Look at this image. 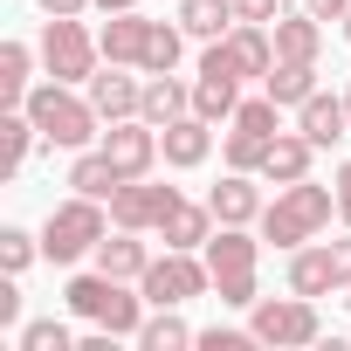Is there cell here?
Wrapping results in <instances>:
<instances>
[{
	"mask_svg": "<svg viewBox=\"0 0 351 351\" xmlns=\"http://www.w3.org/2000/svg\"><path fill=\"white\" fill-rule=\"evenodd\" d=\"M21 110L35 117V131H42V145L49 152H83V145H97L104 131V117H97V104H90V90H76V83H35L28 97H21Z\"/></svg>",
	"mask_w": 351,
	"mask_h": 351,
	"instance_id": "1",
	"label": "cell"
},
{
	"mask_svg": "<svg viewBox=\"0 0 351 351\" xmlns=\"http://www.w3.org/2000/svg\"><path fill=\"white\" fill-rule=\"evenodd\" d=\"M330 214H337V186H317V180H296V186H276V200L262 207V241H276L282 255L289 248H303V241H317L324 228H330Z\"/></svg>",
	"mask_w": 351,
	"mask_h": 351,
	"instance_id": "2",
	"label": "cell"
},
{
	"mask_svg": "<svg viewBox=\"0 0 351 351\" xmlns=\"http://www.w3.org/2000/svg\"><path fill=\"white\" fill-rule=\"evenodd\" d=\"M110 200H90V193H69L62 207H49V221H42V255L49 262H83V255H97V241L110 234V214H104Z\"/></svg>",
	"mask_w": 351,
	"mask_h": 351,
	"instance_id": "3",
	"label": "cell"
},
{
	"mask_svg": "<svg viewBox=\"0 0 351 351\" xmlns=\"http://www.w3.org/2000/svg\"><path fill=\"white\" fill-rule=\"evenodd\" d=\"M200 255H207V276H214L221 310H248V303H255V262H262V241H255L248 228H214Z\"/></svg>",
	"mask_w": 351,
	"mask_h": 351,
	"instance_id": "4",
	"label": "cell"
},
{
	"mask_svg": "<svg viewBox=\"0 0 351 351\" xmlns=\"http://www.w3.org/2000/svg\"><path fill=\"white\" fill-rule=\"evenodd\" d=\"M248 330L276 351H296V344H317L324 337V317H317V296H255L248 303Z\"/></svg>",
	"mask_w": 351,
	"mask_h": 351,
	"instance_id": "5",
	"label": "cell"
},
{
	"mask_svg": "<svg viewBox=\"0 0 351 351\" xmlns=\"http://www.w3.org/2000/svg\"><path fill=\"white\" fill-rule=\"evenodd\" d=\"M97 62H104V42L76 21V14H49V28H42V69L56 76V83H90L97 76Z\"/></svg>",
	"mask_w": 351,
	"mask_h": 351,
	"instance_id": "6",
	"label": "cell"
},
{
	"mask_svg": "<svg viewBox=\"0 0 351 351\" xmlns=\"http://www.w3.org/2000/svg\"><path fill=\"white\" fill-rule=\"evenodd\" d=\"M276 131H282V104H276L269 90H262V97H248V104L228 117V172H262V158H269Z\"/></svg>",
	"mask_w": 351,
	"mask_h": 351,
	"instance_id": "7",
	"label": "cell"
},
{
	"mask_svg": "<svg viewBox=\"0 0 351 351\" xmlns=\"http://www.w3.org/2000/svg\"><path fill=\"white\" fill-rule=\"evenodd\" d=\"M138 289H145V303H193V296H207L214 289V276H207V255H193V248H165V255H152V269L138 276Z\"/></svg>",
	"mask_w": 351,
	"mask_h": 351,
	"instance_id": "8",
	"label": "cell"
},
{
	"mask_svg": "<svg viewBox=\"0 0 351 351\" xmlns=\"http://www.w3.org/2000/svg\"><path fill=\"white\" fill-rule=\"evenodd\" d=\"M172 207H180V186H152V172H145V180H124V186L110 193V228H138V234H158Z\"/></svg>",
	"mask_w": 351,
	"mask_h": 351,
	"instance_id": "9",
	"label": "cell"
},
{
	"mask_svg": "<svg viewBox=\"0 0 351 351\" xmlns=\"http://www.w3.org/2000/svg\"><path fill=\"white\" fill-rule=\"evenodd\" d=\"M97 145L110 152V165L124 172V180H145V172L165 158V152H158V124H145V117H117Z\"/></svg>",
	"mask_w": 351,
	"mask_h": 351,
	"instance_id": "10",
	"label": "cell"
},
{
	"mask_svg": "<svg viewBox=\"0 0 351 351\" xmlns=\"http://www.w3.org/2000/svg\"><path fill=\"white\" fill-rule=\"evenodd\" d=\"M83 90H90V104H97V117H104V124L138 117V104H145V83H138V76H124V62H104Z\"/></svg>",
	"mask_w": 351,
	"mask_h": 351,
	"instance_id": "11",
	"label": "cell"
},
{
	"mask_svg": "<svg viewBox=\"0 0 351 351\" xmlns=\"http://www.w3.org/2000/svg\"><path fill=\"white\" fill-rule=\"evenodd\" d=\"M158 152H165V165H180V172H193V165H207V152H214V124H207L200 110H186V117H172V124L158 131Z\"/></svg>",
	"mask_w": 351,
	"mask_h": 351,
	"instance_id": "12",
	"label": "cell"
},
{
	"mask_svg": "<svg viewBox=\"0 0 351 351\" xmlns=\"http://www.w3.org/2000/svg\"><path fill=\"white\" fill-rule=\"evenodd\" d=\"M207 207H214L221 228H255L269 200H262V186H255V172H228V180L207 193Z\"/></svg>",
	"mask_w": 351,
	"mask_h": 351,
	"instance_id": "13",
	"label": "cell"
},
{
	"mask_svg": "<svg viewBox=\"0 0 351 351\" xmlns=\"http://www.w3.org/2000/svg\"><path fill=\"white\" fill-rule=\"evenodd\" d=\"M221 49H228V62H234V76H241V83L276 69V35H269V21H241L234 35H221Z\"/></svg>",
	"mask_w": 351,
	"mask_h": 351,
	"instance_id": "14",
	"label": "cell"
},
{
	"mask_svg": "<svg viewBox=\"0 0 351 351\" xmlns=\"http://www.w3.org/2000/svg\"><path fill=\"white\" fill-rule=\"evenodd\" d=\"M145 35H152V21H145L138 8L110 14V21L97 28V42H104V62H124V69H138V62H145Z\"/></svg>",
	"mask_w": 351,
	"mask_h": 351,
	"instance_id": "15",
	"label": "cell"
},
{
	"mask_svg": "<svg viewBox=\"0 0 351 351\" xmlns=\"http://www.w3.org/2000/svg\"><path fill=\"white\" fill-rule=\"evenodd\" d=\"M269 35H276V56H282V62H317V56H324V21H317L310 8H303V14H276Z\"/></svg>",
	"mask_w": 351,
	"mask_h": 351,
	"instance_id": "16",
	"label": "cell"
},
{
	"mask_svg": "<svg viewBox=\"0 0 351 351\" xmlns=\"http://www.w3.org/2000/svg\"><path fill=\"white\" fill-rule=\"evenodd\" d=\"M296 131H303L317 152H324V145H344V138H351V110H344V97H324V90H317V97L296 110Z\"/></svg>",
	"mask_w": 351,
	"mask_h": 351,
	"instance_id": "17",
	"label": "cell"
},
{
	"mask_svg": "<svg viewBox=\"0 0 351 351\" xmlns=\"http://www.w3.org/2000/svg\"><path fill=\"white\" fill-rule=\"evenodd\" d=\"M289 289H296V296H330V289H337L330 241H303V248H289Z\"/></svg>",
	"mask_w": 351,
	"mask_h": 351,
	"instance_id": "18",
	"label": "cell"
},
{
	"mask_svg": "<svg viewBox=\"0 0 351 351\" xmlns=\"http://www.w3.org/2000/svg\"><path fill=\"white\" fill-rule=\"evenodd\" d=\"M310 158H317V145L303 131H276V145L262 158V180L269 186H296V180H310Z\"/></svg>",
	"mask_w": 351,
	"mask_h": 351,
	"instance_id": "19",
	"label": "cell"
},
{
	"mask_svg": "<svg viewBox=\"0 0 351 351\" xmlns=\"http://www.w3.org/2000/svg\"><path fill=\"white\" fill-rule=\"evenodd\" d=\"M97 269H104V276H117V282H138V276L152 269V248L138 241V228H117V234H104V241H97Z\"/></svg>",
	"mask_w": 351,
	"mask_h": 351,
	"instance_id": "20",
	"label": "cell"
},
{
	"mask_svg": "<svg viewBox=\"0 0 351 351\" xmlns=\"http://www.w3.org/2000/svg\"><path fill=\"white\" fill-rule=\"evenodd\" d=\"M186 110H193V83H180L172 69H165V76H145V104H138V117H145V124H158V131H165L172 117H186Z\"/></svg>",
	"mask_w": 351,
	"mask_h": 351,
	"instance_id": "21",
	"label": "cell"
},
{
	"mask_svg": "<svg viewBox=\"0 0 351 351\" xmlns=\"http://www.w3.org/2000/svg\"><path fill=\"white\" fill-rule=\"evenodd\" d=\"M193 110H200L207 124H228V117L241 110V76H234V69H200V83H193Z\"/></svg>",
	"mask_w": 351,
	"mask_h": 351,
	"instance_id": "22",
	"label": "cell"
},
{
	"mask_svg": "<svg viewBox=\"0 0 351 351\" xmlns=\"http://www.w3.org/2000/svg\"><path fill=\"white\" fill-rule=\"evenodd\" d=\"M69 186H76V193H90V200H110V193L124 186V172L110 165V152H104V145H83V152L69 158Z\"/></svg>",
	"mask_w": 351,
	"mask_h": 351,
	"instance_id": "23",
	"label": "cell"
},
{
	"mask_svg": "<svg viewBox=\"0 0 351 351\" xmlns=\"http://www.w3.org/2000/svg\"><path fill=\"white\" fill-rule=\"evenodd\" d=\"M214 228H221V221H214V207H207V200H180V207L165 214V228H158V234H165V248H193V255H200Z\"/></svg>",
	"mask_w": 351,
	"mask_h": 351,
	"instance_id": "24",
	"label": "cell"
},
{
	"mask_svg": "<svg viewBox=\"0 0 351 351\" xmlns=\"http://www.w3.org/2000/svg\"><path fill=\"white\" fill-rule=\"evenodd\" d=\"M180 28L193 42H221L241 28V14H234V0H180Z\"/></svg>",
	"mask_w": 351,
	"mask_h": 351,
	"instance_id": "25",
	"label": "cell"
},
{
	"mask_svg": "<svg viewBox=\"0 0 351 351\" xmlns=\"http://www.w3.org/2000/svg\"><path fill=\"white\" fill-rule=\"evenodd\" d=\"M262 83H269V97H276L282 110H303V104L317 97V62H282V56H276V69H269Z\"/></svg>",
	"mask_w": 351,
	"mask_h": 351,
	"instance_id": "26",
	"label": "cell"
},
{
	"mask_svg": "<svg viewBox=\"0 0 351 351\" xmlns=\"http://www.w3.org/2000/svg\"><path fill=\"white\" fill-rule=\"evenodd\" d=\"M35 145H42L35 117H28L21 104H8V117H0V165H8V172H21V165L35 158Z\"/></svg>",
	"mask_w": 351,
	"mask_h": 351,
	"instance_id": "27",
	"label": "cell"
},
{
	"mask_svg": "<svg viewBox=\"0 0 351 351\" xmlns=\"http://www.w3.org/2000/svg\"><path fill=\"white\" fill-rule=\"evenodd\" d=\"M193 337H200V330H193L180 310H172V303H165V310L152 303V317H145V330H138V344H145V351H186Z\"/></svg>",
	"mask_w": 351,
	"mask_h": 351,
	"instance_id": "28",
	"label": "cell"
},
{
	"mask_svg": "<svg viewBox=\"0 0 351 351\" xmlns=\"http://www.w3.org/2000/svg\"><path fill=\"white\" fill-rule=\"evenodd\" d=\"M110 289H117V276H104V269H90V276H69V289H62V303H69V317H83V324H97V317H104V303H110Z\"/></svg>",
	"mask_w": 351,
	"mask_h": 351,
	"instance_id": "29",
	"label": "cell"
},
{
	"mask_svg": "<svg viewBox=\"0 0 351 351\" xmlns=\"http://www.w3.org/2000/svg\"><path fill=\"white\" fill-rule=\"evenodd\" d=\"M180 56H186V28L180 21H152V35H145V76H165V69H180Z\"/></svg>",
	"mask_w": 351,
	"mask_h": 351,
	"instance_id": "30",
	"label": "cell"
},
{
	"mask_svg": "<svg viewBox=\"0 0 351 351\" xmlns=\"http://www.w3.org/2000/svg\"><path fill=\"white\" fill-rule=\"evenodd\" d=\"M28 90H35V49L28 42H0V97L21 104Z\"/></svg>",
	"mask_w": 351,
	"mask_h": 351,
	"instance_id": "31",
	"label": "cell"
},
{
	"mask_svg": "<svg viewBox=\"0 0 351 351\" xmlns=\"http://www.w3.org/2000/svg\"><path fill=\"white\" fill-rule=\"evenodd\" d=\"M97 324H104V330H110V337H138V330H145V289H138V296H131V289H124V282H117V289H110V303H104V317H97Z\"/></svg>",
	"mask_w": 351,
	"mask_h": 351,
	"instance_id": "32",
	"label": "cell"
},
{
	"mask_svg": "<svg viewBox=\"0 0 351 351\" xmlns=\"http://www.w3.org/2000/svg\"><path fill=\"white\" fill-rule=\"evenodd\" d=\"M35 255H42V234H28V228H0V269H8V276H21Z\"/></svg>",
	"mask_w": 351,
	"mask_h": 351,
	"instance_id": "33",
	"label": "cell"
},
{
	"mask_svg": "<svg viewBox=\"0 0 351 351\" xmlns=\"http://www.w3.org/2000/svg\"><path fill=\"white\" fill-rule=\"evenodd\" d=\"M21 351H76V337H69V324L42 317V324H21Z\"/></svg>",
	"mask_w": 351,
	"mask_h": 351,
	"instance_id": "34",
	"label": "cell"
},
{
	"mask_svg": "<svg viewBox=\"0 0 351 351\" xmlns=\"http://www.w3.org/2000/svg\"><path fill=\"white\" fill-rule=\"evenodd\" d=\"M193 344H200V351H255L262 337H255V330H234V324H214V330H200Z\"/></svg>",
	"mask_w": 351,
	"mask_h": 351,
	"instance_id": "35",
	"label": "cell"
},
{
	"mask_svg": "<svg viewBox=\"0 0 351 351\" xmlns=\"http://www.w3.org/2000/svg\"><path fill=\"white\" fill-rule=\"evenodd\" d=\"M330 262H337V289H351V228L330 241Z\"/></svg>",
	"mask_w": 351,
	"mask_h": 351,
	"instance_id": "36",
	"label": "cell"
},
{
	"mask_svg": "<svg viewBox=\"0 0 351 351\" xmlns=\"http://www.w3.org/2000/svg\"><path fill=\"white\" fill-rule=\"evenodd\" d=\"M234 14H241V21H276L282 0H234Z\"/></svg>",
	"mask_w": 351,
	"mask_h": 351,
	"instance_id": "37",
	"label": "cell"
},
{
	"mask_svg": "<svg viewBox=\"0 0 351 351\" xmlns=\"http://www.w3.org/2000/svg\"><path fill=\"white\" fill-rule=\"evenodd\" d=\"M14 324H21V289L8 276V289H0V330H14Z\"/></svg>",
	"mask_w": 351,
	"mask_h": 351,
	"instance_id": "38",
	"label": "cell"
},
{
	"mask_svg": "<svg viewBox=\"0 0 351 351\" xmlns=\"http://www.w3.org/2000/svg\"><path fill=\"white\" fill-rule=\"evenodd\" d=\"M330 186H337V221H344V228H351V158H344V165H337V180H330Z\"/></svg>",
	"mask_w": 351,
	"mask_h": 351,
	"instance_id": "39",
	"label": "cell"
},
{
	"mask_svg": "<svg viewBox=\"0 0 351 351\" xmlns=\"http://www.w3.org/2000/svg\"><path fill=\"white\" fill-rule=\"evenodd\" d=\"M303 8H310L317 21H344V14H351V0H303Z\"/></svg>",
	"mask_w": 351,
	"mask_h": 351,
	"instance_id": "40",
	"label": "cell"
},
{
	"mask_svg": "<svg viewBox=\"0 0 351 351\" xmlns=\"http://www.w3.org/2000/svg\"><path fill=\"white\" fill-rule=\"evenodd\" d=\"M42 14H83V8H97V0H35Z\"/></svg>",
	"mask_w": 351,
	"mask_h": 351,
	"instance_id": "41",
	"label": "cell"
},
{
	"mask_svg": "<svg viewBox=\"0 0 351 351\" xmlns=\"http://www.w3.org/2000/svg\"><path fill=\"white\" fill-rule=\"evenodd\" d=\"M97 8H104V14H124V8H138V0H97Z\"/></svg>",
	"mask_w": 351,
	"mask_h": 351,
	"instance_id": "42",
	"label": "cell"
},
{
	"mask_svg": "<svg viewBox=\"0 0 351 351\" xmlns=\"http://www.w3.org/2000/svg\"><path fill=\"white\" fill-rule=\"evenodd\" d=\"M344 42H351V14H344Z\"/></svg>",
	"mask_w": 351,
	"mask_h": 351,
	"instance_id": "43",
	"label": "cell"
},
{
	"mask_svg": "<svg viewBox=\"0 0 351 351\" xmlns=\"http://www.w3.org/2000/svg\"><path fill=\"white\" fill-rule=\"evenodd\" d=\"M344 110H351V90H344Z\"/></svg>",
	"mask_w": 351,
	"mask_h": 351,
	"instance_id": "44",
	"label": "cell"
},
{
	"mask_svg": "<svg viewBox=\"0 0 351 351\" xmlns=\"http://www.w3.org/2000/svg\"><path fill=\"white\" fill-rule=\"evenodd\" d=\"M344 303H351V296H344Z\"/></svg>",
	"mask_w": 351,
	"mask_h": 351,
	"instance_id": "45",
	"label": "cell"
}]
</instances>
